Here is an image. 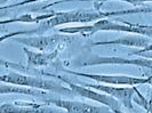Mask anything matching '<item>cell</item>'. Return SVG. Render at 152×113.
I'll return each mask as SVG.
<instances>
[{
  "label": "cell",
  "mask_w": 152,
  "mask_h": 113,
  "mask_svg": "<svg viewBox=\"0 0 152 113\" xmlns=\"http://www.w3.org/2000/svg\"><path fill=\"white\" fill-rule=\"evenodd\" d=\"M0 113H57L48 106V103H32V102H15L2 103Z\"/></svg>",
  "instance_id": "obj_9"
},
{
  "label": "cell",
  "mask_w": 152,
  "mask_h": 113,
  "mask_svg": "<svg viewBox=\"0 0 152 113\" xmlns=\"http://www.w3.org/2000/svg\"><path fill=\"white\" fill-rule=\"evenodd\" d=\"M0 1H1V5H2V6H1V7H4V5H5V4H6V2H7L8 0H0Z\"/></svg>",
  "instance_id": "obj_19"
},
{
  "label": "cell",
  "mask_w": 152,
  "mask_h": 113,
  "mask_svg": "<svg viewBox=\"0 0 152 113\" xmlns=\"http://www.w3.org/2000/svg\"><path fill=\"white\" fill-rule=\"evenodd\" d=\"M23 52L26 56V65L30 69L45 68L56 60L57 55L60 53V50H55L52 53L32 50V49H29L28 47H23Z\"/></svg>",
  "instance_id": "obj_11"
},
{
  "label": "cell",
  "mask_w": 152,
  "mask_h": 113,
  "mask_svg": "<svg viewBox=\"0 0 152 113\" xmlns=\"http://www.w3.org/2000/svg\"><path fill=\"white\" fill-rule=\"evenodd\" d=\"M72 36L71 34H64V33H55L50 36H23V37H16L14 40L16 42L21 44L28 48H34L40 52H47L52 53L55 50H60L65 48V46L71 41Z\"/></svg>",
  "instance_id": "obj_3"
},
{
  "label": "cell",
  "mask_w": 152,
  "mask_h": 113,
  "mask_svg": "<svg viewBox=\"0 0 152 113\" xmlns=\"http://www.w3.org/2000/svg\"><path fill=\"white\" fill-rule=\"evenodd\" d=\"M152 44V39L145 36H141V34H134V33H128L127 36L117 38L114 40H110V41H97L91 44V46H126V47H137L141 49H144L146 47Z\"/></svg>",
  "instance_id": "obj_10"
},
{
  "label": "cell",
  "mask_w": 152,
  "mask_h": 113,
  "mask_svg": "<svg viewBox=\"0 0 152 113\" xmlns=\"http://www.w3.org/2000/svg\"><path fill=\"white\" fill-rule=\"evenodd\" d=\"M63 71L68 74L84 77L87 79L94 80L99 83L111 85V86H128V87H137L141 85H150L152 82V74L149 77H133L125 74H97V73H86L78 72L68 69H63Z\"/></svg>",
  "instance_id": "obj_4"
},
{
  "label": "cell",
  "mask_w": 152,
  "mask_h": 113,
  "mask_svg": "<svg viewBox=\"0 0 152 113\" xmlns=\"http://www.w3.org/2000/svg\"><path fill=\"white\" fill-rule=\"evenodd\" d=\"M133 101L138 106H141L146 113H152V103L145 97L141 91L137 89V87H136V93H135V96L133 98Z\"/></svg>",
  "instance_id": "obj_14"
},
{
  "label": "cell",
  "mask_w": 152,
  "mask_h": 113,
  "mask_svg": "<svg viewBox=\"0 0 152 113\" xmlns=\"http://www.w3.org/2000/svg\"><path fill=\"white\" fill-rule=\"evenodd\" d=\"M149 8H136L129 10H120V12H102L99 9H80V10H68V12H55V15L46 21L39 23L34 29L25 31H17L8 34H2L0 38V41L4 42L7 39H13L16 37L23 36H41L45 34L47 31L53 30L55 28H58L65 24L72 23H94L99 20L109 18L112 16L129 15V14H137V13H150Z\"/></svg>",
  "instance_id": "obj_1"
},
{
  "label": "cell",
  "mask_w": 152,
  "mask_h": 113,
  "mask_svg": "<svg viewBox=\"0 0 152 113\" xmlns=\"http://www.w3.org/2000/svg\"><path fill=\"white\" fill-rule=\"evenodd\" d=\"M132 55L140 56V57H145V58H152V52H142V50H140V49L133 52Z\"/></svg>",
  "instance_id": "obj_16"
},
{
  "label": "cell",
  "mask_w": 152,
  "mask_h": 113,
  "mask_svg": "<svg viewBox=\"0 0 152 113\" xmlns=\"http://www.w3.org/2000/svg\"><path fill=\"white\" fill-rule=\"evenodd\" d=\"M140 50H142V52H152V44L149 47H146L144 49H140Z\"/></svg>",
  "instance_id": "obj_17"
},
{
  "label": "cell",
  "mask_w": 152,
  "mask_h": 113,
  "mask_svg": "<svg viewBox=\"0 0 152 113\" xmlns=\"http://www.w3.org/2000/svg\"><path fill=\"white\" fill-rule=\"evenodd\" d=\"M0 81L4 83L36 88V89H40V90L54 91L57 94H65V95L73 94L71 88L64 87L61 83L56 82L54 80L44 79L40 77H32L30 74H25V73H21V72H9L7 74H2L0 77Z\"/></svg>",
  "instance_id": "obj_2"
},
{
  "label": "cell",
  "mask_w": 152,
  "mask_h": 113,
  "mask_svg": "<svg viewBox=\"0 0 152 113\" xmlns=\"http://www.w3.org/2000/svg\"><path fill=\"white\" fill-rule=\"evenodd\" d=\"M55 15V12L52 13H47V14H42V15H32V14H24V15L17 16L14 18H9L7 21H1V25H5V24H9V23H41L42 21H46L50 17H53Z\"/></svg>",
  "instance_id": "obj_13"
},
{
  "label": "cell",
  "mask_w": 152,
  "mask_h": 113,
  "mask_svg": "<svg viewBox=\"0 0 152 113\" xmlns=\"http://www.w3.org/2000/svg\"><path fill=\"white\" fill-rule=\"evenodd\" d=\"M0 93L2 95L5 94H21V95H26V96H32V97H45L47 95V91L36 89V88H30L25 86H17V85H10V83L1 82L0 87Z\"/></svg>",
  "instance_id": "obj_12"
},
{
  "label": "cell",
  "mask_w": 152,
  "mask_h": 113,
  "mask_svg": "<svg viewBox=\"0 0 152 113\" xmlns=\"http://www.w3.org/2000/svg\"><path fill=\"white\" fill-rule=\"evenodd\" d=\"M85 87H89L91 89L105 93L107 95L115 98L124 107L129 111H134V101L133 98L136 93V87H128V86H111V85H103V83H80Z\"/></svg>",
  "instance_id": "obj_7"
},
{
  "label": "cell",
  "mask_w": 152,
  "mask_h": 113,
  "mask_svg": "<svg viewBox=\"0 0 152 113\" xmlns=\"http://www.w3.org/2000/svg\"><path fill=\"white\" fill-rule=\"evenodd\" d=\"M133 65L138 68H144L152 72V58L145 57H120V56H99L91 55L87 60L80 63V66H95V65Z\"/></svg>",
  "instance_id": "obj_6"
},
{
  "label": "cell",
  "mask_w": 152,
  "mask_h": 113,
  "mask_svg": "<svg viewBox=\"0 0 152 113\" xmlns=\"http://www.w3.org/2000/svg\"><path fill=\"white\" fill-rule=\"evenodd\" d=\"M46 103L53 104V105L60 107L62 110L66 111L68 113H113L107 106L102 105H93L85 102H78V101H69V99H46Z\"/></svg>",
  "instance_id": "obj_8"
},
{
  "label": "cell",
  "mask_w": 152,
  "mask_h": 113,
  "mask_svg": "<svg viewBox=\"0 0 152 113\" xmlns=\"http://www.w3.org/2000/svg\"><path fill=\"white\" fill-rule=\"evenodd\" d=\"M150 85H151V89H150V94H149V97H148V99H149V101L152 103V82L150 83Z\"/></svg>",
  "instance_id": "obj_18"
},
{
  "label": "cell",
  "mask_w": 152,
  "mask_h": 113,
  "mask_svg": "<svg viewBox=\"0 0 152 113\" xmlns=\"http://www.w3.org/2000/svg\"><path fill=\"white\" fill-rule=\"evenodd\" d=\"M104 1H122V2H127L133 6H136L140 4H144V2H152V0H99V2H104Z\"/></svg>",
  "instance_id": "obj_15"
},
{
  "label": "cell",
  "mask_w": 152,
  "mask_h": 113,
  "mask_svg": "<svg viewBox=\"0 0 152 113\" xmlns=\"http://www.w3.org/2000/svg\"><path fill=\"white\" fill-rule=\"evenodd\" d=\"M55 78L60 79L61 81H63L64 83H66L69 86V88H71V90L73 91V95H77V96H81V97H85L87 99H91V101H94V102H97V103H101L102 105L107 106L110 110H112L113 113H125L122 112L121 110V104L113 98L112 96L107 95L105 93H102V91L95 90V89H91L89 87H85L83 85H77V83H73L72 81H70L68 79L63 78L61 75H54Z\"/></svg>",
  "instance_id": "obj_5"
}]
</instances>
